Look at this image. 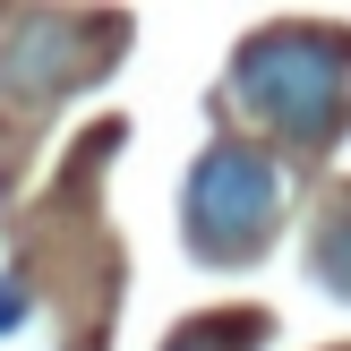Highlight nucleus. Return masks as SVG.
Returning a JSON list of instances; mask_svg holds the SVG:
<instances>
[{"label":"nucleus","mask_w":351,"mask_h":351,"mask_svg":"<svg viewBox=\"0 0 351 351\" xmlns=\"http://www.w3.org/2000/svg\"><path fill=\"white\" fill-rule=\"evenodd\" d=\"M257 326H266V317H197L189 335H171L163 351H257Z\"/></svg>","instance_id":"obj_3"},{"label":"nucleus","mask_w":351,"mask_h":351,"mask_svg":"<svg viewBox=\"0 0 351 351\" xmlns=\"http://www.w3.org/2000/svg\"><path fill=\"white\" fill-rule=\"evenodd\" d=\"M17 317H26V300H17V291H9V283H0V335H9V326H17Z\"/></svg>","instance_id":"obj_5"},{"label":"nucleus","mask_w":351,"mask_h":351,"mask_svg":"<svg viewBox=\"0 0 351 351\" xmlns=\"http://www.w3.org/2000/svg\"><path fill=\"white\" fill-rule=\"evenodd\" d=\"M274 223H283V171H274V154L249 146V137H215V146L189 163V189H180L189 249L215 257V266H232V257L257 249Z\"/></svg>","instance_id":"obj_2"},{"label":"nucleus","mask_w":351,"mask_h":351,"mask_svg":"<svg viewBox=\"0 0 351 351\" xmlns=\"http://www.w3.org/2000/svg\"><path fill=\"white\" fill-rule=\"evenodd\" d=\"M232 95L291 146H335L351 120V34H308V26L249 34L232 60Z\"/></svg>","instance_id":"obj_1"},{"label":"nucleus","mask_w":351,"mask_h":351,"mask_svg":"<svg viewBox=\"0 0 351 351\" xmlns=\"http://www.w3.org/2000/svg\"><path fill=\"white\" fill-rule=\"evenodd\" d=\"M317 283L351 300V206H335V215H326V232H317Z\"/></svg>","instance_id":"obj_4"}]
</instances>
